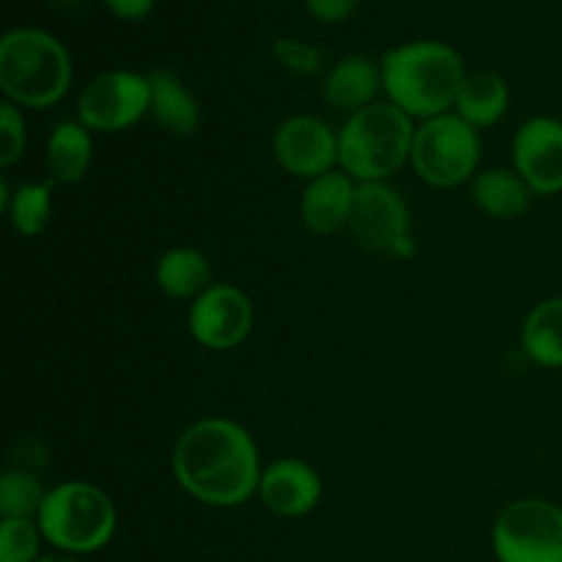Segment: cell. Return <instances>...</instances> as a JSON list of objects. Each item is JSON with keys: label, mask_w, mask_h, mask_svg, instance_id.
Listing matches in <instances>:
<instances>
[{"label": "cell", "mask_w": 562, "mask_h": 562, "mask_svg": "<svg viewBox=\"0 0 562 562\" xmlns=\"http://www.w3.org/2000/svg\"><path fill=\"white\" fill-rule=\"evenodd\" d=\"M170 470L181 492L209 508H239L258 497L263 464L252 434L231 417H201L179 434Z\"/></svg>", "instance_id": "6da1fadb"}, {"label": "cell", "mask_w": 562, "mask_h": 562, "mask_svg": "<svg viewBox=\"0 0 562 562\" xmlns=\"http://www.w3.org/2000/svg\"><path fill=\"white\" fill-rule=\"evenodd\" d=\"M382 64L384 97L417 124L453 113L467 66L456 47L437 38H417L387 49Z\"/></svg>", "instance_id": "7a4b0ae2"}, {"label": "cell", "mask_w": 562, "mask_h": 562, "mask_svg": "<svg viewBox=\"0 0 562 562\" xmlns=\"http://www.w3.org/2000/svg\"><path fill=\"white\" fill-rule=\"evenodd\" d=\"M75 80V64L60 38L42 27H11L0 38L3 102L22 110H47L64 102Z\"/></svg>", "instance_id": "3957f363"}, {"label": "cell", "mask_w": 562, "mask_h": 562, "mask_svg": "<svg viewBox=\"0 0 562 562\" xmlns=\"http://www.w3.org/2000/svg\"><path fill=\"white\" fill-rule=\"evenodd\" d=\"M417 121L393 102H373L346 115L338 130V168L357 184L390 181L409 165Z\"/></svg>", "instance_id": "277c9868"}, {"label": "cell", "mask_w": 562, "mask_h": 562, "mask_svg": "<svg viewBox=\"0 0 562 562\" xmlns=\"http://www.w3.org/2000/svg\"><path fill=\"white\" fill-rule=\"evenodd\" d=\"M44 543L55 552L93 554L113 541L119 530V510L113 497L91 481H64L44 497L36 516Z\"/></svg>", "instance_id": "5b68a950"}, {"label": "cell", "mask_w": 562, "mask_h": 562, "mask_svg": "<svg viewBox=\"0 0 562 562\" xmlns=\"http://www.w3.org/2000/svg\"><path fill=\"white\" fill-rule=\"evenodd\" d=\"M481 132L461 115L445 113L417 124L409 165L423 184L453 190L475 179L481 170Z\"/></svg>", "instance_id": "8992f818"}, {"label": "cell", "mask_w": 562, "mask_h": 562, "mask_svg": "<svg viewBox=\"0 0 562 562\" xmlns=\"http://www.w3.org/2000/svg\"><path fill=\"white\" fill-rule=\"evenodd\" d=\"M497 562H562V508L541 497L505 505L492 527Z\"/></svg>", "instance_id": "52a82bcc"}, {"label": "cell", "mask_w": 562, "mask_h": 562, "mask_svg": "<svg viewBox=\"0 0 562 562\" xmlns=\"http://www.w3.org/2000/svg\"><path fill=\"white\" fill-rule=\"evenodd\" d=\"M146 115H151V82L140 71H102L77 97V121L93 135H119Z\"/></svg>", "instance_id": "ba28073f"}, {"label": "cell", "mask_w": 562, "mask_h": 562, "mask_svg": "<svg viewBox=\"0 0 562 562\" xmlns=\"http://www.w3.org/2000/svg\"><path fill=\"white\" fill-rule=\"evenodd\" d=\"M349 234L360 247L393 258H412L417 245L412 236V209L390 181L357 187Z\"/></svg>", "instance_id": "9c48e42d"}, {"label": "cell", "mask_w": 562, "mask_h": 562, "mask_svg": "<svg viewBox=\"0 0 562 562\" xmlns=\"http://www.w3.org/2000/svg\"><path fill=\"white\" fill-rule=\"evenodd\" d=\"M256 307L247 291L234 283H214L187 307L192 340L209 351H234L250 338Z\"/></svg>", "instance_id": "30bf717a"}, {"label": "cell", "mask_w": 562, "mask_h": 562, "mask_svg": "<svg viewBox=\"0 0 562 562\" xmlns=\"http://www.w3.org/2000/svg\"><path fill=\"white\" fill-rule=\"evenodd\" d=\"M272 154L285 173L311 181L338 168V132L318 115H289L274 130Z\"/></svg>", "instance_id": "8fae6325"}, {"label": "cell", "mask_w": 562, "mask_h": 562, "mask_svg": "<svg viewBox=\"0 0 562 562\" xmlns=\"http://www.w3.org/2000/svg\"><path fill=\"white\" fill-rule=\"evenodd\" d=\"M514 170L536 195L562 192V121L552 115H532L516 130Z\"/></svg>", "instance_id": "7c38bea8"}, {"label": "cell", "mask_w": 562, "mask_h": 562, "mask_svg": "<svg viewBox=\"0 0 562 562\" xmlns=\"http://www.w3.org/2000/svg\"><path fill=\"white\" fill-rule=\"evenodd\" d=\"M324 497V481L318 470L307 461L283 456L263 467L258 483V499L269 514L280 519H302L313 514Z\"/></svg>", "instance_id": "4fadbf2b"}, {"label": "cell", "mask_w": 562, "mask_h": 562, "mask_svg": "<svg viewBox=\"0 0 562 562\" xmlns=\"http://www.w3.org/2000/svg\"><path fill=\"white\" fill-rule=\"evenodd\" d=\"M357 181L340 168L305 181L300 195V217L311 234L329 236L349 231L357 201Z\"/></svg>", "instance_id": "5bb4252c"}, {"label": "cell", "mask_w": 562, "mask_h": 562, "mask_svg": "<svg viewBox=\"0 0 562 562\" xmlns=\"http://www.w3.org/2000/svg\"><path fill=\"white\" fill-rule=\"evenodd\" d=\"M379 93H384L382 64L368 55H346L335 60L322 82L324 102L346 115L379 102Z\"/></svg>", "instance_id": "9a60e30c"}, {"label": "cell", "mask_w": 562, "mask_h": 562, "mask_svg": "<svg viewBox=\"0 0 562 562\" xmlns=\"http://www.w3.org/2000/svg\"><path fill=\"white\" fill-rule=\"evenodd\" d=\"M93 162V132L77 119L58 121L44 146V165L53 184L75 187L88 176Z\"/></svg>", "instance_id": "2e32d148"}, {"label": "cell", "mask_w": 562, "mask_h": 562, "mask_svg": "<svg viewBox=\"0 0 562 562\" xmlns=\"http://www.w3.org/2000/svg\"><path fill=\"white\" fill-rule=\"evenodd\" d=\"M151 119L173 137H192L201 126V104L184 80L170 69L148 71Z\"/></svg>", "instance_id": "e0dca14e"}, {"label": "cell", "mask_w": 562, "mask_h": 562, "mask_svg": "<svg viewBox=\"0 0 562 562\" xmlns=\"http://www.w3.org/2000/svg\"><path fill=\"white\" fill-rule=\"evenodd\" d=\"M154 283L168 300L195 302L209 285H214L212 261L198 247H170L154 267Z\"/></svg>", "instance_id": "ac0fdd59"}, {"label": "cell", "mask_w": 562, "mask_h": 562, "mask_svg": "<svg viewBox=\"0 0 562 562\" xmlns=\"http://www.w3.org/2000/svg\"><path fill=\"white\" fill-rule=\"evenodd\" d=\"M472 203L494 220H519L530 212L536 192L514 168H481L470 181Z\"/></svg>", "instance_id": "d6986e66"}, {"label": "cell", "mask_w": 562, "mask_h": 562, "mask_svg": "<svg viewBox=\"0 0 562 562\" xmlns=\"http://www.w3.org/2000/svg\"><path fill=\"white\" fill-rule=\"evenodd\" d=\"M510 86L499 71L494 69H467L461 91L456 97L453 113L461 115L467 124L475 126L477 132L499 124L508 113Z\"/></svg>", "instance_id": "ffe728a7"}, {"label": "cell", "mask_w": 562, "mask_h": 562, "mask_svg": "<svg viewBox=\"0 0 562 562\" xmlns=\"http://www.w3.org/2000/svg\"><path fill=\"white\" fill-rule=\"evenodd\" d=\"M521 351L536 366L560 371L562 368V296H549L532 305L521 324Z\"/></svg>", "instance_id": "44dd1931"}, {"label": "cell", "mask_w": 562, "mask_h": 562, "mask_svg": "<svg viewBox=\"0 0 562 562\" xmlns=\"http://www.w3.org/2000/svg\"><path fill=\"white\" fill-rule=\"evenodd\" d=\"M0 209L9 214L14 234L33 239L44 234L53 220V190L42 181H22L9 190V181H0Z\"/></svg>", "instance_id": "7402d4cb"}, {"label": "cell", "mask_w": 562, "mask_h": 562, "mask_svg": "<svg viewBox=\"0 0 562 562\" xmlns=\"http://www.w3.org/2000/svg\"><path fill=\"white\" fill-rule=\"evenodd\" d=\"M49 488L36 472L14 467L0 475V519H36Z\"/></svg>", "instance_id": "603a6c76"}, {"label": "cell", "mask_w": 562, "mask_h": 562, "mask_svg": "<svg viewBox=\"0 0 562 562\" xmlns=\"http://www.w3.org/2000/svg\"><path fill=\"white\" fill-rule=\"evenodd\" d=\"M42 543L36 519H0V562H36Z\"/></svg>", "instance_id": "cb8c5ba5"}, {"label": "cell", "mask_w": 562, "mask_h": 562, "mask_svg": "<svg viewBox=\"0 0 562 562\" xmlns=\"http://www.w3.org/2000/svg\"><path fill=\"white\" fill-rule=\"evenodd\" d=\"M27 146V121L22 108L0 104V168H11L22 159Z\"/></svg>", "instance_id": "d4e9b609"}, {"label": "cell", "mask_w": 562, "mask_h": 562, "mask_svg": "<svg viewBox=\"0 0 562 562\" xmlns=\"http://www.w3.org/2000/svg\"><path fill=\"white\" fill-rule=\"evenodd\" d=\"M272 55L283 69L294 71L300 77H313L324 69L322 49L311 42H302V38H278Z\"/></svg>", "instance_id": "484cf974"}, {"label": "cell", "mask_w": 562, "mask_h": 562, "mask_svg": "<svg viewBox=\"0 0 562 562\" xmlns=\"http://www.w3.org/2000/svg\"><path fill=\"white\" fill-rule=\"evenodd\" d=\"M360 0H305V9L313 20L324 25H340L357 11Z\"/></svg>", "instance_id": "4316f807"}, {"label": "cell", "mask_w": 562, "mask_h": 562, "mask_svg": "<svg viewBox=\"0 0 562 562\" xmlns=\"http://www.w3.org/2000/svg\"><path fill=\"white\" fill-rule=\"evenodd\" d=\"M104 9L124 22H140L154 11L157 0H102Z\"/></svg>", "instance_id": "83f0119b"}, {"label": "cell", "mask_w": 562, "mask_h": 562, "mask_svg": "<svg viewBox=\"0 0 562 562\" xmlns=\"http://www.w3.org/2000/svg\"><path fill=\"white\" fill-rule=\"evenodd\" d=\"M36 562H80L75 554H64V552H53V554H42Z\"/></svg>", "instance_id": "f1b7e54d"}, {"label": "cell", "mask_w": 562, "mask_h": 562, "mask_svg": "<svg viewBox=\"0 0 562 562\" xmlns=\"http://www.w3.org/2000/svg\"><path fill=\"white\" fill-rule=\"evenodd\" d=\"M560 261H562V258H560Z\"/></svg>", "instance_id": "f546056e"}]
</instances>
